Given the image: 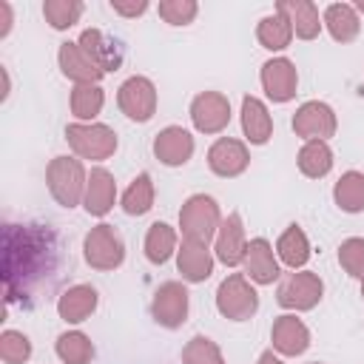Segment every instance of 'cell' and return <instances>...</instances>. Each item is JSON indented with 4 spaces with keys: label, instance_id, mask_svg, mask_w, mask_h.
<instances>
[{
    "label": "cell",
    "instance_id": "1",
    "mask_svg": "<svg viewBox=\"0 0 364 364\" xmlns=\"http://www.w3.org/2000/svg\"><path fill=\"white\" fill-rule=\"evenodd\" d=\"M57 242L40 225H6L3 230V287L6 301L26 296L43 276L54 270Z\"/></svg>",
    "mask_w": 364,
    "mask_h": 364
},
{
    "label": "cell",
    "instance_id": "2",
    "mask_svg": "<svg viewBox=\"0 0 364 364\" xmlns=\"http://www.w3.org/2000/svg\"><path fill=\"white\" fill-rule=\"evenodd\" d=\"M46 185H48V193L54 196V202L60 208L71 210V208L82 205L88 173L77 156H54L46 168Z\"/></svg>",
    "mask_w": 364,
    "mask_h": 364
},
{
    "label": "cell",
    "instance_id": "3",
    "mask_svg": "<svg viewBox=\"0 0 364 364\" xmlns=\"http://www.w3.org/2000/svg\"><path fill=\"white\" fill-rule=\"evenodd\" d=\"M219 225H222V210L213 196L193 193L185 199V205L179 210V230H182L185 242L208 245L210 239H216Z\"/></svg>",
    "mask_w": 364,
    "mask_h": 364
},
{
    "label": "cell",
    "instance_id": "4",
    "mask_svg": "<svg viewBox=\"0 0 364 364\" xmlns=\"http://www.w3.org/2000/svg\"><path fill=\"white\" fill-rule=\"evenodd\" d=\"M65 142L80 159L102 162L117 151V131L105 122H71L65 125Z\"/></svg>",
    "mask_w": 364,
    "mask_h": 364
},
{
    "label": "cell",
    "instance_id": "5",
    "mask_svg": "<svg viewBox=\"0 0 364 364\" xmlns=\"http://www.w3.org/2000/svg\"><path fill=\"white\" fill-rule=\"evenodd\" d=\"M216 310L228 321H247L259 310V293L245 273H230L216 287Z\"/></svg>",
    "mask_w": 364,
    "mask_h": 364
},
{
    "label": "cell",
    "instance_id": "6",
    "mask_svg": "<svg viewBox=\"0 0 364 364\" xmlns=\"http://www.w3.org/2000/svg\"><path fill=\"white\" fill-rule=\"evenodd\" d=\"M82 256L94 270H117L125 262V242L114 225H94L82 239Z\"/></svg>",
    "mask_w": 364,
    "mask_h": 364
},
{
    "label": "cell",
    "instance_id": "7",
    "mask_svg": "<svg viewBox=\"0 0 364 364\" xmlns=\"http://www.w3.org/2000/svg\"><path fill=\"white\" fill-rule=\"evenodd\" d=\"M321 296H324V282L313 270H293V273H287L279 282V290H276L279 307L293 310V313L313 310L321 301Z\"/></svg>",
    "mask_w": 364,
    "mask_h": 364
},
{
    "label": "cell",
    "instance_id": "8",
    "mask_svg": "<svg viewBox=\"0 0 364 364\" xmlns=\"http://www.w3.org/2000/svg\"><path fill=\"white\" fill-rule=\"evenodd\" d=\"M188 310H191V296L182 282H162L154 290L151 316L159 327H165V330L182 327L188 321Z\"/></svg>",
    "mask_w": 364,
    "mask_h": 364
},
{
    "label": "cell",
    "instance_id": "9",
    "mask_svg": "<svg viewBox=\"0 0 364 364\" xmlns=\"http://www.w3.org/2000/svg\"><path fill=\"white\" fill-rule=\"evenodd\" d=\"M117 105L128 119L148 122L156 114V85L148 77L134 74L117 88Z\"/></svg>",
    "mask_w": 364,
    "mask_h": 364
},
{
    "label": "cell",
    "instance_id": "10",
    "mask_svg": "<svg viewBox=\"0 0 364 364\" xmlns=\"http://www.w3.org/2000/svg\"><path fill=\"white\" fill-rule=\"evenodd\" d=\"M290 125H293L296 136H301L304 142H310V139L327 142V139L336 134L338 119H336V111H333L327 102H321V100H307V102H301V105L296 108Z\"/></svg>",
    "mask_w": 364,
    "mask_h": 364
},
{
    "label": "cell",
    "instance_id": "11",
    "mask_svg": "<svg viewBox=\"0 0 364 364\" xmlns=\"http://www.w3.org/2000/svg\"><path fill=\"white\" fill-rule=\"evenodd\" d=\"M191 122L199 134H219L230 122V100L222 91H199L191 100Z\"/></svg>",
    "mask_w": 364,
    "mask_h": 364
},
{
    "label": "cell",
    "instance_id": "12",
    "mask_svg": "<svg viewBox=\"0 0 364 364\" xmlns=\"http://www.w3.org/2000/svg\"><path fill=\"white\" fill-rule=\"evenodd\" d=\"M250 165V151L242 139L233 136H219L210 148H208V168L222 176V179H236L247 171Z\"/></svg>",
    "mask_w": 364,
    "mask_h": 364
},
{
    "label": "cell",
    "instance_id": "13",
    "mask_svg": "<svg viewBox=\"0 0 364 364\" xmlns=\"http://www.w3.org/2000/svg\"><path fill=\"white\" fill-rule=\"evenodd\" d=\"M259 82H262V88H264L270 102H290L296 97V88H299V71H296L293 60L273 57V60H267L262 65Z\"/></svg>",
    "mask_w": 364,
    "mask_h": 364
},
{
    "label": "cell",
    "instance_id": "14",
    "mask_svg": "<svg viewBox=\"0 0 364 364\" xmlns=\"http://www.w3.org/2000/svg\"><path fill=\"white\" fill-rule=\"evenodd\" d=\"M57 63H60V71L65 80H71L74 85H100V80L105 77V71L82 51L80 43H60V51H57Z\"/></svg>",
    "mask_w": 364,
    "mask_h": 364
},
{
    "label": "cell",
    "instance_id": "15",
    "mask_svg": "<svg viewBox=\"0 0 364 364\" xmlns=\"http://www.w3.org/2000/svg\"><path fill=\"white\" fill-rule=\"evenodd\" d=\"M242 267H245V276H247L253 284H273V282L282 276V270H279V256H276L273 245H270L264 236H256V239L247 242Z\"/></svg>",
    "mask_w": 364,
    "mask_h": 364
},
{
    "label": "cell",
    "instance_id": "16",
    "mask_svg": "<svg viewBox=\"0 0 364 364\" xmlns=\"http://www.w3.org/2000/svg\"><path fill=\"white\" fill-rule=\"evenodd\" d=\"M193 151H196V142L191 131H185L182 125H168L154 136V156L168 168L185 165L193 156Z\"/></svg>",
    "mask_w": 364,
    "mask_h": 364
},
{
    "label": "cell",
    "instance_id": "17",
    "mask_svg": "<svg viewBox=\"0 0 364 364\" xmlns=\"http://www.w3.org/2000/svg\"><path fill=\"white\" fill-rule=\"evenodd\" d=\"M270 341H273V350L279 355H287V358H296L301 353H307L310 347V330L301 318H296V313H284L273 321L270 327Z\"/></svg>",
    "mask_w": 364,
    "mask_h": 364
},
{
    "label": "cell",
    "instance_id": "18",
    "mask_svg": "<svg viewBox=\"0 0 364 364\" xmlns=\"http://www.w3.org/2000/svg\"><path fill=\"white\" fill-rule=\"evenodd\" d=\"M245 250H247L245 225H242V216L233 210V213H228V219H222V225H219V230H216L213 256H216L222 264L236 267V264H242Z\"/></svg>",
    "mask_w": 364,
    "mask_h": 364
},
{
    "label": "cell",
    "instance_id": "19",
    "mask_svg": "<svg viewBox=\"0 0 364 364\" xmlns=\"http://www.w3.org/2000/svg\"><path fill=\"white\" fill-rule=\"evenodd\" d=\"M117 202V182L114 173L108 168H91L88 173V185H85V196H82V208L88 216H105Z\"/></svg>",
    "mask_w": 364,
    "mask_h": 364
},
{
    "label": "cell",
    "instance_id": "20",
    "mask_svg": "<svg viewBox=\"0 0 364 364\" xmlns=\"http://www.w3.org/2000/svg\"><path fill=\"white\" fill-rule=\"evenodd\" d=\"M97 304H100V296H97V290L91 284H71L57 299V316L65 324H82V321L91 318Z\"/></svg>",
    "mask_w": 364,
    "mask_h": 364
},
{
    "label": "cell",
    "instance_id": "21",
    "mask_svg": "<svg viewBox=\"0 0 364 364\" xmlns=\"http://www.w3.org/2000/svg\"><path fill=\"white\" fill-rule=\"evenodd\" d=\"M276 11L287 17V23L299 40H316L324 26L318 17V6L310 0H279Z\"/></svg>",
    "mask_w": 364,
    "mask_h": 364
},
{
    "label": "cell",
    "instance_id": "22",
    "mask_svg": "<svg viewBox=\"0 0 364 364\" xmlns=\"http://www.w3.org/2000/svg\"><path fill=\"white\" fill-rule=\"evenodd\" d=\"M213 262H216V256L210 253L208 245H196V242H185L182 239V245L176 250V270L182 273L185 282L199 284V282L210 279Z\"/></svg>",
    "mask_w": 364,
    "mask_h": 364
},
{
    "label": "cell",
    "instance_id": "23",
    "mask_svg": "<svg viewBox=\"0 0 364 364\" xmlns=\"http://www.w3.org/2000/svg\"><path fill=\"white\" fill-rule=\"evenodd\" d=\"M77 43L82 46V51H85L105 74H111V71H117V68L122 65V46H119L114 37H108L105 31H100V28H85Z\"/></svg>",
    "mask_w": 364,
    "mask_h": 364
},
{
    "label": "cell",
    "instance_id": "24",
    "mask_svg": "<svg viewBox=\"0 0 364 364\" xmlns=\"http://www.w3.org/2000/svg\"><path fill=\"white\" fill-rule=\"evenodd\" d=\"M242 131L250 145H264L273 136V117L259 97H242Z\"/></svg>",
    "mask_w": 364,
    "mask_h": 364
},
{
    "label": "cell",
    "instance_id": "25",
    "mask_svg": "<svg viewBox=\"0 0 364 364\" xmlns=\"http://www.w3.org/2000/svg\"><path fill=\"white\" fill-rule=\"evenodd\" d=\"M321 23L336 43H353L361 31V20L355 14V6L350 3H330L321 14Z\"/></svg>",
    "mask_w": 364,
    "mask_h": 364
},
{
    "label": "cell",
    "instance_id": "26",
    "mask_svg": "<svg viewBox=\"0 0 364 364\" xmlns=\"http://www.w3.org/2000/svg\"><path fill=\"white\" fill-rule=\"evenodd\" d=\"M276 256L282 259V264H287L290 270H304V264L310 262V242L307 233L299 225H287V230L276 239Z\"/></svg>",
    "mask_w": 364,
    "mask_h": 364
},
{
    "label": "cell",
    "instance_id": "27",
    "mask_svg": "<svg viewBox=\"0 0 364 364\" xmlns=\"http://www.w3.org/2000/svg\"><path fill=\"white\" fill-rule=\"evenodd\" d=\"M296 165L299 171L307 176V179H321L333 171V151L327 142L321 139H310L299 148V156H296Z\"/></svg>",
    "mask_w": 364,
    "mask_h": 364
},
{
    "label": "cell",
    "instance_id": "28",
    "mask_svg": "<svg viewBox=\"0 0 364 364\" xmlns=\"http://www.w3.org/2000/svg\"><path fill=\"white\" fill-rule=\"evenodd\" d=\"M176 230L168 225V222H154L151 228H148V233H145V242H142V247H145V259L151 262V264H165L179 247H176Z\"/></svg>",
    "mask_w": 364,
    "mask_h": 364
},
{
    "label": "cell",
    "instance_id": "29",
    "mask_svg": "<svg viewBox=\"0 0 364 364\" xmlns=\"http://www.w3.org/2000/svg\"><path fill=\"white\" fill-rule=\"evenodd\" d=\"M154 196H156L154 179H151L148 171H142V173H136V176L131 179V185L125 188L119 205H122V210H125L128 216H145V213L154 208Z\"/></svg>",
    "mask_w": 364,
    "mask_h": 364
},
{
    "label": "cell",
    "instance_id": "30",
    "mask_svg": "<svg viewBox=\"0 0 364 364\" xmlns=\"http://www.w3.org/2000/svg\"><path fill=\"white\" fill-rule=\"evenodd\" d=\"M333 202L344 213H361L364 210V173L361 171H347L338 176L333 185Z\"/></svg>",
    "mask_w": 364,
    "mask_h": 364
},
{
    "label": "cell",
    "instance_id": "31",
    "mask_svg": "<svg viewBox=\"0 0 364 364\" xmlns=\"http://www.w3.org/2000/svg\"><path fill=\"white\" fill-rule=\"evenodd\" d=\"M256 40H259V46L267 48V51H282V48H287V46L293 43V28H290V23H287L284 14L273 11V14H264V17L259 20V26H256Z\"/></svg>",
    "mask_w": 364,
    "mask_h": 364
},
{
    "label": "cell",
    "instance_id": "32",
    "mask_svg": "<svg viewBox=\"0 0 364 364\" xmlns=\"http://www.w3.org/2000/svg\"><path fill=\"white\" fill-rule=\"evenodd\" d=\"M54 353L63 364H91L94 358V341L82 330H68L57 336Z\"/></svg>",
    "mask_w": 364,
    "mask_h": 364
},
{
    "label": "cell",
    "instance_id": "33",
    "mask_svg": "<svg viewBox=\"0 0 364 364\" xmlns=\"http://www.w3.org/2000/svg\"><path fill=\"white\" fill-rule=\"evenodd\" d=\"M68 105L77 122H94L105 105V91L100 85H74Z\"/></svg>",
    "mask_w": 364,
    "mask_h": 364
},
{
    "label": "cell",
    "instance_id": "34",
    "mask_svg": "<svg viewBox=\"0 0 364 364\" xmlns=\"http://www.w3.org/2000/svg\"><path fill=\"white\" fill-rule=\"evenodd\" d=\"M82 0H46L43 3V17L54 31L71 28L82 17Z\"/></svg>",
    "mask_w": 364,
    "mask_h": 364
},
{
    "label": "cell",
    "instance_id": "35",
    "mask_svg": "<svg viewBox=\"0 0 364 364\" xmlns=\"http://www.w3.org/2000/svg\"><path fill=\"white\" fill-rule=\"evenodd\" d=\"M182 364H225L219 344L208 336H193L182 347Z\"/></svg>",
    "mask_w": 364,
    "mask_h": 364
},
{
    "label": "cell",
    "instance_id": "36",
    "mask_svg": "<svg viewBox=\"0 0 364 364\" xmlns=\"http://www.w3.org/2000/svg\"><path fill=\"white\" fill-rule=\"evenodd\" d=\"M0 358L3 364H26L31 358V338L20 330L0 333Z\"/></svg>",
    "mask_w": 364,
    "mask_h": 364
},
{
    "label": "cell",
    "instance_id": "37",
    "mask_svg": "<svg viewBox=\"0 0 364 364\" xmlns=\"http://www.w3.org/2000/svg\"><path fill=\"white\" fill-rule=\"evenodd\" d=\"M338 264L344 267L347 276L364 279V239L361 236H350L338 245Z\"/></svg>",
    "mask_w": 364,
    "mask_h": 364
},
{
    "label": "cell",
    "instance_id": "38",
    "mask_svg": "<svg viewBox=\"0 0 364 364\" xmlns=\"http://www.w3.org/2000/svg\"><path fill=\"white\" fill-rule=\"evenodd\" d=\"M156 11L168 26H188L199 14V6L196 0H162Z\"/></svg>",
    "mask_w": 364,
    "mask_h": 364
},
{
    "label": "cell",
    "instance_id": "39",
    "mask_svg": "<svg viewBox=\"0 0 364 364\" xmlns=\"http://www.w3.org/2000/svg\"><path fill=\"white\" fill-rule=\"evenodd\" d=\"M111 9L122 17H139L148 11V0H111Z\"/></svg>",
    "mask_w": 364,
    "mask_h": 364
},
{
    "label": "cell",
    "instance_id": "40",
    "mask_svg": "<svg viewBox=\"0 0 364 364\" xmlns=\"http://www.w3.org/2000/svg\"><path fill=\"white\" fill-rule=\"evenodd\" d=\"M11 23H14V14H11V3H0V40L3 37H9V31H11Z\"/></svg>",
    "mask_w": 364,
    "mask_h": 364
},
{
    "label": "cell",
    "instance_id": "41",
    "mask_svg": "<svg viewBox=\"0 0 364 364\" xmlns=\"http://www.w3.org/2000/svg\"><path fill=\"white\" fill-rule=\"evenodd\" d=\"M256 364H284V361H282V358H279L273 350H264V353L256 358Z\"/></svg>",
    "mask_w": 364,
    "mask_h": 364
},
{
    "label": "cell",
    "instance_id": "42",
    "mask_svg": "<svg viewBox=\"0 0 364 364\" xmlns=\"http://www.w3.org/2000/svg\"><path fill=\"white\" fill-rule=\"evenodd\" d=\"M355 9H358V11H364V0H361V3H355Z\"/></svg>",
    "mask_w": 364,
    "mask_h": 364
},
{
    "label": "cell",
    "instance_id": "43",
    "mask_svg": "<svg viewBox=\"0 0 364 364\" xmlns=\"http://www.w3.org/2000/svg\"><path fill=\"white\" fill-rule=\"evenodd\" d=\"M361 299H364V279H361Z\"/></svg>",
    "mask_w": 364,
    "mask_h": 364
},
{
    "label": "cell",
    "instance_id": "44",
    "mask_svg": "<svg viewBox=\"0 0 364 364\" xmlns=\"http://www.w3.org/2000/svg\"><path fill=\"white\" fill-rule=\"evenodd\" d=\"M310 364H321V361H310Z\"/></svg>",
    "mask_w": 364,
    "mask_h": 364
}]
</instances>
